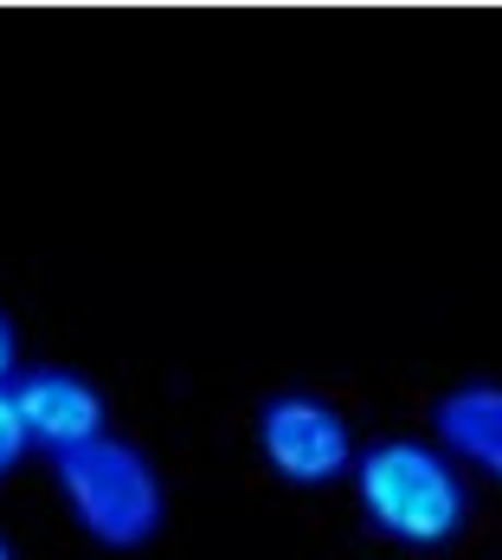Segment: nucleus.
Segmentation results:
<instances>
[{
  "label": "nucleus",
  "instance_id": "nucleus-8",
  "mask_svg": "<svg viewBox=\"0 0 502 560\" xmlns=\"http://www.w3.org/2000/svg\"><path fill=\"white\" fill-rule=\"evenodd\" d=\"M0 560H13V548H7V535H0Z\"/></svg>",
  "mask_w": 502,
  "mask_h": 560
},
{
  "label": "nucleus",
  "instance_id": "nucleus-3",
  "mask_svg": "<svg viewBox=\"0 0 502 560\" xmlns=\"http://www.w3.org/2000/svg\"><path fill=\"white\" fill-rule=\"evenodd\" d=\"M258 451L283 483H335L354 470V432L323 393H278L258 412Z\"/></svg>",
  "mask_w": 502,
  "mask_h": 560
},
{
  "label": "nucleus",
  "instance_id": "nucleus-4",
  "mask_svg": "<svg viewBox=\"0 0 502 560\" xmlns=\"http://www.w3.org/2000/svg\"><path fill=\"white\" fill-rule=\"evenodd\" d=\"M7 406L20 419L26 445H46L52 457L71 445L104 439V393L91 387L84 374H71V368H33V374H20L7 387Z\"/></svg>",
  "mask_w": 502,
  "mask_h": 560
},
{
  "label": "nucleus",
  "instance_id": "nucleus-6",
  "mask_svg": "<svg viewBox=\"0 0 502 560\" xmlns=\"http://www.w3.org/2000/svg\"><path fill=\"white\" fill-rule=\"evenodd\" d=\"M20 457H26V432H20V419H13V406H7V387H0V477H7Z\"/></svg>",
  "mask_w": 502,
  "mask_h": 560
},
{
  "label": "nucleus",
  "instance_id": "nucleus-1",
  "mask_svg": "<svg viewBox=\"0 0 502 560\" xmlns=\"http://www.w3.org/2000/svg\"><path fill=\"white\" fill-rule=\"evenodd\" d=\"M354 490H361V515L406 548H445L470 522V490L457 464L419 439H381L374 451H361Z\"/></svg>",
  "mask_w": 502,
  "mask_h": 560
},
{
  "label": "nucleus",
  "instance_id": "nucleus-2",
  "mask_svg": "<svg viewBox=\"0 0 502 560\" xmlns=\"http://www.w3.org/2000/svg\"><path fill=\"white\" fill-rule=\"evenodd\" d=\"M52 477L65 490V503H71V515H78V528L97 548L129 555V548H149L162 535V515H167L162 477H155V464L136 445H122V439L104 432L91 445L58 451Z\"/></svg>",
  "mask_w": 502,
  "mask_h": 560
},
{
  "label": "nucleus",
  "instance_id": "nucleus-5",
  "mask_svg": "<svg viewBox=\"0 0 502 560\" xmlns=\"http://www.w3.org/2000/svg\"><path fill=\"white\" fill-rule=\"evenodd\" d=\"M432 425H439L445 457H464L502 483V387H451Z\"/></svg>",
  "mask_w": 502,
  "mask_h": 560
},
{
  "label": "nucleus",
  "instance_id": "nucleus-7",
  "mask_svg": "<svg viewBox=\"0 0 502 560\" xmlns=\"http://www.w3.org/2000/svg\"><path fill=\"white\" fill-rule=\"evenodd\" d=\"M13 348H20V341H13V323H7V310H0V381L13 374Z\"/></svg>",
  "mask_w": 502,
  "mask_h": 560
}]
</instances>
